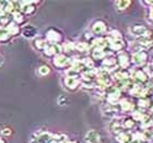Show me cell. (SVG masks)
<instances>
[{"label": "cell", "mask_w": 153, "mask_h": 143, "mask_svg": "<svg viewBox=\"0 0 153 143\" xmlns=\"http://www.w3.org/2000/svg\"><path fill=\"white\" fill-rule=\"evenodd\" d=\"M148 103H149V102H148L147 99H146V101H144V99H140V101H139V105H140L141 107H143V106H144V107H147Z\"/></svg>", "instance_id": "d4e9b609"}, {"label": "cell", "mask_w": 153, "mask_h": 143, "mask_svg": "<svg viewBox=\"0 0 153 143\" xmlns=\"http://www.w3.org/2000/svg\"><path fill=\"white\" fill-rule=\"evenodd\" d=\"M70 62V60H69V58L66 57L65 55H58V56H56V57L54 58V64L56 66L57 68H64L66 67L68 64Z\"/></svg>", "instance_id": "5b68a950"}, {"label": "cell", "mask_w": 153, "mask_h": 143, "mask_svg": "<svg viewBox=\"0 0 153 143\" xmlns=\"http://www.w3.org/2000/svg\"><path fill=\"white\" fill-rule=\"evenodd\" d=\"M132 94L134 96H144L146 95V90L143 87H139V86H134V91H132Z\"/></svg>", "instance_id": "d6986e66"}, {"label": "cell", "mask_w": 153, "mask_h": 143, "mask_svg": "<svg viewBox=\"0 0 153 143\" xmlns=\"http://www.w3.org/2000/svg\"><path fill=\"white\" fill-rule=\"evenodd\" d=\"M104 56H105L104 50L103 49H99V48H95L92 53V58L94 60H100V59L104 58Z\"/></svg>", "instance_id": "9a60e30c"}, {"label": "cell", "mask_w": 153, "mask_h": 143, "mask_svg": "<svg viewBox=\"0 0 153 143\" xmlns=\"http://www.w3.org/2000/svg\"><path fill=\"white\" fill-rule=\"evenodd\" d=\"M49 68L47 67V66H42L39 69H38V72H39V74L41 76H46V74H48L49 73Z\"/></svg>", "instance_id": "603a6c76"}, {"label": "cell", "mask_w": 153, "mask_h": 143, "mask_svg": "<svg viewBox=\"0 0 153 143\" xmlns=\"http://www.w3.org/2000/svg\"><path fill=\"white\" fill-rule=\"evenodd\" d=\"M103 66L105 68H107V69H112V68H115L117 67L118 64H117V60L115 59V58H106L105 60L103 61Z\"/></svg>", "instance_id": "4fadbf2b"}, {"label": "cell", "mask_w": 153, "mask_h": 143, "mask_svg": "<svg viewBox=\"0 0 153 143\" xmlns=\"http://www.w3.org/2000/svg\"><path fill=\"white\" fill-rule=\"evenodd\" d=\"M0 143H4V141H3L2 139H0Z\"/></svg>", "instance_id": "f1b7e54d"}, {"label": "cell", "mask_w": 153, "mask_h": 143, "mask_svg": "<svg viewBox=\"0 0 153 143\" xmlns=\"http://www.w3.org/2000/svg\"><path fill=\"white\" fill-rule=\"evenodd\" d=\"M45 51V55H47V56H58V55H60L61 53V47L60 45L58 44H48L44 49Z\"/></svg>", "instance_id": "7a4b0ae2"}, {"label": "cell", "mask_w": 153, "mask_h": 143, "mask_svg": "<svg viewBox=\"0 0 153 143\" xmlns=\"http://www.w3.org/2000/svg\"><path fill=\"white\" fill-rule=\"evenodd\" d=\"M117 140L119 143H130L132 139L127 133H119V136L117 137Z\"/></svg>", "instance_id": "2e32d148"}, {"label": "cell", "mask_w": 153, "mask_h": 143, "mask_svg": "<svg viewBox=\"0 0 153 143\" xmlns=\"http://www.w3.org/2000/svg\"><path fill=\"white\" fill-rule=\"evenodd\" d=\"M65 84L69 90H76L80 84V81L76 79V76H68L65 79Z\"/></svg>", "instance_id": "ba28073f"}, {"label": "cell", "mask_w": 153, "mask_h": 143, "mask_svg": "<svg viewBox=\"0 0 153 143\" xmlns=\"http://www.w3.org/2000/svg\"><path fill=\"white\" fill-rule=\"evenodd\" d=\"M115 4H116V7H117V9L124 10L130 4V1H116Z\"/></svg>", "instance_id": "ffe728a7"}, {"label": "cell", "mask_w": 153, "mask_h": 143, "mask_svg": "<svg viewBox=\"0 0 153 143\" xmlns=\"http://www.w3.org/2000/svg\"><path fill=\"white\" fill-rule=\"evenodd\" d=\"M134 78L136 81H138V82H144V81L147 80V74L144 73V71L138 70V71H136V73H134Z\"/></svg>", "instance_id": "5bb4252c"}, {"label": "cell", "mask_w": 153, "mask_h": 143, "mask_svg": "<svg viewBox=\"0 0 153 143\" xmlns=\"http://www.w3.org/2000/svg\"><path fill=\"white\" fill-rule=\"evenodd\" d=\"M46 38H47L48 41H51V44H58V41L61 39L60 34L58 32H56L55 30H49L47 33H46Z\"/></svg>", "instance_id": "8992f818"}, {"label": "cell", "mask_w": 153, "mask_h": 143, "mask_svg": "<svg viewBox=\"0 0 153 143\" xmlns=\"http://www.w3.org/2000/svg\"><path fill=\"white\" fill-rule=\"evenodd\" d=\"M34 44H35V46L38 48V49H45V47L48 45L47 43H46V41L42 39V38H37V39H35Z\"/></svg>", "instance_id": "ac0fdd59"}, {"label": "cell", "mask_w": 153, "mask_h": 143, "mask_svg": "<svg viewBox=\"0 0 153 143\" xmlns=\"http://www.w3.org/2000/svg\"><path fill=\"white\" fill-rule=\"evenodd\" d=\"M108 46L112 48L113 50L119 51L124 48V43L121 39H114V41H108Z\"/></svg>", "instance_id": "8fae6325"}, {"label": "cell", "mask_w": 153, "mask_h": 143, "mask_svg": "<svg viewBox=\"0 0 153 143\" xmlns=\"http://www.w3.org/2000/svg\"><path fill=\"white\" fill-rule=\"evenodd\" d=\"M11 132H12V131L10 130V129H4V130H2V133L3 134H7V136L11 134Z\"/></svg>", "instance_id": "484cf974"}, {"label": "cell", "mask_w": 153, "mask_h": 143, "mask_svg": "<svg viewBox=\"0 0 153 143\" xmlns=\"http://www.w3.org/2000/svg\"><path fill=\"white\" fill-rule=\"evenodd\" d=\"M120 107L124 111L131 110V109H132V104L129 103V102H127V101H123V102L120 103Z\"/></svg>", "instance_id": "44dd1931"}, {"label": "cell", "mask_w": 153, "mask_h": 143, "mask_svg": "<svg viewBox=\"0 0 153 143\" xmlns=\"http://www.w3.org/2000/svg\"><path fill=\"white\" fill-rule=\"evenodd\" d=\"M134 124V122L132 120H126V122H124V126L126 128H132Z\"/></svg>", "instance_id": "cb8c5ba5"}, {"label": "cell", "mask_w": 153, "mask_h": 143, "mask_svg": "<svg viewBox=\"0 0 153 143\" xmlns=\"http://www.w3.org/2000/svg\"><path fill=\"white\" fill-rule=\"evenodd\" d=\"M74 46H76V50H79V51H84L89 49V45L86 44V43H76Z\"/></svg>", "instance_id": "7402d4cb"}, {"label": "cell", "mask_w": 153, "mask_h": 143, "mask_svg": "<svg viewBox=\"0 0 153 143\" xmlns=\"http://www.w3.org/2000/svg\"><path fill=\"white\" fill-rule=\"evenodd\" d=\"M129 31H130V33L132 35L137 36V37H139V38L151 35L150 32L147 30V27H144V26H142V25H132L130 29H129Z\"/></svg>", "instance_id": "6da1fadb"}, {"label": "cell", "mask_w": 153, "mask_h": 143, "mask_svg": "<svg viewBox=\"0 0 153 143\" xmlns=\"http://www.w3.org/2000/svg\"><path fill=\"white\" fill-rule=\"evenodd\" d=\"M92 32L94 34H97V35H101V34H104L106 32V24L103 21H97L93 24L92 26Z\"/></svg>", "instance_id": "52a82bcc"}, {"label": "cell", "mask_w": 153, "mask_h": 143, "mask_svg": "<svg viewBox=\"0 0 153 143\" xmlns=\"http://www.w3.org/2000/svg\"><path fill=\"white\" fill-rule=\"evenodd\" d=\"M150 19L153 21V7L151 8V10H150Z\"/></svg>", "instance_id": "4316f807"}, {"label": "cell", "mask_w": 153, "mask_h": 143, "mask_svg": "<svg viewBox=\"0 0 153 143\" xmlns=\"http://www.w3.org/2000/svg\"><path fill=\"white\" fill-rule=\"evenodd\" d=\"M152 76H153V73H152Z\"/></svg>", "instance_id": "f546056e"}, {"label": "cell", "mask_w": 153, "mask_h": 143, "mask_svg": "<svg viewBox=\"0 0 153 143\" xmlns=\"http://www.w3.org/2000/svg\"><path fill=\"white\" fill-rule=\"evenodd\" d=\"M6 30H7V32L9 33L10 36L16 35V34L20 32V27L16 22H14V23H9V24H8V26L6 27Z\"/></svg>", "instance_id": "7c38bea8"}, {"label": "cell", "mask_w": 153, "mask_h": 143, "mask_svg": "<svg viewBox=\"0 0 153 143\" xmlns=\"http://www.w3.org/2000/svg\"><path fill=\"white\" fill-rule=\"evenodd\" d=\"M2 62H3V59H2V57H0V66L2 64Z\"/></svg>", "instance_id": "83f0119b"}, {"label": "cell", "mask_w": 153, "mask_h": 143, "mask_svg": "<svg viewBox=\"0 0 153 143\" xmlns=\"http://www.w3.org/2000/svg\"><path fill=\"white\" fill-rule=\"evenodd\" d=\"M148 59V55L147 53L144 51H140V53H136V54L132 55V62L134 64H138V66H141L147 62Z\"/></svg>", "instance_id": "3957f363"}, {"label": "cell", "mask_w": 153, "mask_h": 143, "mask_svg": "<svg viewBox=\"0 0 153 143\" xmlns=\"http://www.w3.org/2000/svg\"><path fill=\"white\" fill-rule=\"evenodd\" d=\"M10 38L9 33L7 32L6 29H2V27H0V41H8Z\"/></svg>", "instance_id": "e0dca14e"}, {"label": "cell", "mask_w": 153, "mask_h": 143, "mask_svg": "<svg viewBox=\"0 0 153 143\" xmlns=\"http://www.w3.org/2000/svg\"><path fill=\"white\" fill-rule=\"evenodd\" d=\"M117 59H118L117 60L118 66L120 68H123V69H125V68H127L128 66H129V57H128V55L126 54V53L119 54Z\"/></svg>", "instance_id": "9c48e42d"}, {"label": "cell", "mask_w": 153, "mask_h": 143, "mask_svg": "<svg viewBox=\"0 0 153 143\" xmlns=\"http://www.w3.org/2000/svg\"><path fill=\"white\" fill-rule=\"evenodd\" d=\"M22 34L26 38H32L36 35V29L32 25H26L23 27Z\"/></svg>", "instance_id": "30bf717a"}, {"label": "cell", "mask_w": 153, "mask_h": 143, "mask_svg": "<svg viewBox=\"0 0 153 143\" xmlns=\"http://www.w3.org/2000/svg\"><path fill=\"white\" fill-rule=\"evenodd\" d=\"M100 134L95 130H89L84 137L86 143H100Z\"/></svg>", "instance_id": "277c9868"}]
</instances>
